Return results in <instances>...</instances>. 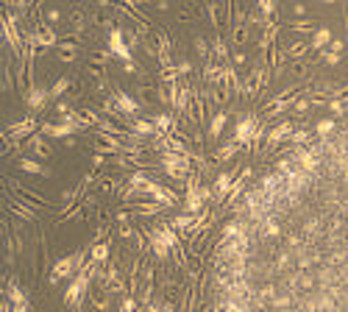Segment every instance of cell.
<instances>
[{"instance_id": "obj_15", "label": "cell", "mask_w": 348, "mask_h": 312, "mask_svg": "<svg viewBox=\"0 0 348 312\" xmlns=\"http://www.w3.org/2000/svg\"><path fill=\"white\" fill-rule=\"evenodd\" d=\"M237 151H240V145L232 139V142H226V145H223L220 151L214 154V162H220V165H223V162H232L234 156H237Z\"/></svg>"}, {"instance_id": "obj_34", "label": "cell", "mask_w": 348, "mask_h": 312, "mask_svg": "<svg viewBox=\"0 0 348 312\" xmlns=\"http://www.w3.org/2000/svg\"><path fill=\"white\" fill-rule=\"evenodd\" d=\"M136 301L134 298H123V304H120V312H134Z\"/></svg>"}, {"instance_id": "obj_28", "label": "cell", "mask_w": 348, "mask_h": 312, "mask_svg": "<svg viewBox=\"0 0 348 312\" xmlns=\"http://www.w3.org/2000/svg\"><path fill=\"white\" fill-rule=\"evenodd\" d=\"M276 9H279V6H276V3H268V0H259V3H256V11H259V14H265V17H268V14H273Z\"/></svg>"}, {"instance_id": "obj_39", "label": "cell", "mask_w": 348, "mask_h": 312, "mask_svg": "<svg viewBox=\"0 0 348 312\" xmlns=\"http://www.w3.org/2000/svg\"><path fill=\"white\" fill-rule=\"evenodd\" d=\"M92 165H95V167H103V165H106V156L95 154V159H92Z\"/></svg>"}, {"instance_id": "obj_11", "label": "cell", "mask_w": 348, "mask_h": 312, "mask_svg": "<svg viewBox=\"0 0 348 312\" xmlns=\"http://www.w3.org/2000/svg\"><path fill=\"white\" fill-rule=\"evenodd\" d=\"M25 145H28L31 151H34V154L39 156V159H45V156H50V145L45 142V136L39 134V131H37L34 136H31V139H25Z\"/></svg>"}, {"instance_id": "obj_14", "label": "cell", "mask_w": 348, "mask_h": 312, "mask_svg": "<svg viewBox=\"0 0 348 312\" xmlns=\"http://www.w3.org/2000/svg\"><path fill=\"white\" fill-rule=\"evenodd\" d=\"M17 165H19V170H22V173H34V176H48V167H45V165H39L37 159H19Z\"/></svg>"}, {"instance_id": "obj_41", "label": "cell", "mask_w": 348, "mask_h": 312, "mask_svg": "<svg viewBox=\"0 0 348 312\" xmlns=\"http://www.w3.org/2000/svg\"><path fill=\"white\" fill-rule=\"evenodd\" d=\"M11 312H28V304H14V310Z\"/></svg>"}, {"instance_id": "obj_30", "label": "cell", "mask_w": 348, "mask_h": 312, "mask_svg": "<svg viewBox=\"0 0 348 312\" xmlns=\"http://www.w3.org/2000/svg\"><path fill=\"white\" fill-rule=\"evenodd\" d=\"M195 50H198V56H203V58L209 56V45H206V42H203L201 37L195 39Z\"/></svg>"}, {"instance_id": "obj_37", "label": "cell", "mask_w": 348, "mask_h": 312, "mask_svg": "<svg viewBox=\"0 0 348 312\" xmlns=\"http://www.w3.org/2000/svg\"><path fill=\"white\" fill-rule=\"evenodd\" d=\"M292 14H298V17L304 20V14H307V6H304V3H295V6H292Z\"/></svg>"}, {"instance_id": "obj_26", "label": "cell", "mask_w": 348, "mask_h": 312, "mask_svg": "<svg viewBox=\"0 0 348 312\" xmlns=\"http://www.w3.org/2000/svg\"><path fill=\"white\" fill-rule=\"evenodd\" d=\"M81 217H84V206H73L70 212H64L61 223H67V220H81Z\"/></svg>"}, {"instance_id": "obj_25", "label": "cell", "mask_w": 348, "mask_h": 312, "mask_svg": "<svg viewBox=\"0 0 348 312\" xmlns=\"http://www.w3.org/2000/svg\"><path fill=\"white\" fill-rule=\"evenodd\" d=\"M92 304H95L100 312H106L109 307H112V295H109V292H103V295H92Z\"/></svg>"}, {"instance_id": "obj_29", "label": "cell", "mask_w": 348, "mask_h": 312, "mask_svg": "<svg viewBox=\"0 0 348 312\" xmlns=\"http://www.w3.org/2000/svg\"><path fill=\"white\" fill-rule=\"evenodd\" d=\"M320 61H326V64H340V53H331V50H323V53H320Z\"/></svg>"}, {"instance_id": "obj_40", "label": "cell", "mask_w": 348, "mask_h": 312, "mask_svg": "<svg viewBox=\"0 0 348 312\" xmlns=\"http://www.w3.org/2000/svg\"><path fill=\"white\" fill-rule=\"evenodd\" d=\"M123 70H126L128 76H134V73H136V64H134V61H126V67H123Z\"/></svg>"}, {"instance_id": "obj_35", "label": "cell", "mask_w": 348, "mask_h": 312, "mask_svg": "<svg viewBox=\"0 0 348 312\" xmlns=\"http://www.w3.org/2000/svg\"><path fill=\"white\" fill-rule=\"evenodd\" d=\"M346 48V42H343V39H331V45L326 50H331V53H340V50Z\"/></svg>"}, {"instance_id": "obj_17", "label": "cell", "mask_w": 348, "mask_h": 312, "mask_svg": "<svg viewBox=\"0 0 348 312\" xmlns=\"http://www.w3.org/2000/svg\"><path fill=\"white\" fill-rule=\"evenodd\" d=\"M334 131H337V123H334V120H318V123H315V134L318 136H331L334 134Z\"/></svg>"}, {"instance_id": "obj_18", "label": "cell", "mask_w": 348, "mask_h": 312, "mask_svg": "<svg viewBox=\"0 0 348 312\" xmlns=\"http://www.w3.org/2000/svg\"><path fill=\"white\" fill-rule=\"evenodd\" d=\"M70 87H73V78H67V76H64V78H58L56 84L50 87V98H61Z\"/></svg>"}, {"instance_id": "obj_9", "label": "cell", "mask_w": 348, "mask_h": 312, "mask_svg": "<svg viewBox=\"0 0 348 312\" xmlns=\"http://www.w3.org/2000/svg\"><path fill=\"white\" fill-rule=\"evenodd\" d=\"M329 45H331V31H329V28H318L315 34H312L309 50H320V53H323Z\"/></svg>"}, {"instance_id": "obj_5", "label": "cell", "mask_w": 348, "mask_h": 312, "mask_svg": "<svg viewBox=\"0 0 348 312\" xmlns=\"http://www.w3.org/2000/svg\"><path fill=\"white\" fill-rule=\"evenodd\" d=\"M112 100H115V109L123 117H134L136 112H139V103H136L131 95H126V92H115V95H112Z\"/></svg>"}, {"instance_id": "obj_23", "label": "cell", "mask_w": 348, "mask_h": 312, "mask_svg": "<svg viewBox=\"0 0 348 312\" xmlns=\"http://www.w3.org/2000/svg\"><path fill=\"white\" fill-rule=\"evenodd\" d=\"M58 53H61V56H78L76 50H78V45L76 42H73V39H64V42H58Z\"/></svg>"}, {"instance_id": "obj_10", "label": "cell", "mask_w": 348, "mask_h": 312, "mask_svg": "<svg viewBox=\"0 0 348 312\" xmlns=\"http://www.w3.org/2000/svg\"><path fill=\"white\" fill-rule=\"evenodd\" d=\"M226 123H229V112H214L212 115V123H209V139H217V136L223 134V128H226Z\"/></svg>"}, {"instance_id": "obj_2", "label": "cell", "mask_w": 348, "mask_h": 312, "mask_svg": "<svg viewBox=\"0 0 348 312\" xmlns=\"http://www.w3.org/2000/svg\"><path fill=\"white\" fill-rule=\"evenodd\" d=\"M39 120L34 115H28L25 120H19V123H11L9 134H11V142H19V139H31V136L39 131Z\"/></svg>"}, {"instance_id": "obj_16", "label": "cell", "mask_w": 348, "mask_h": 312, "mask_svg": "<svg viewBox=\"0 0 348 312\" xmlns=\"http://www.w3.org/2000/svg\"><path fill=\"white\" fill-rule=\"evenodd\" d=\"M290 142H292L295 148H304V145H312V136H309V131H307L304 126H298L295 131H292Z\"/></svg>"}, {"instance_id": "obj_33", "label": "cell", "mask_w": 348, "mask_h": 312, "mask_svg": "<svg viewBox=\"0 0 348 312\" xmlns=\"http://www.w3.org/2000/svg\"><path fill=\"white\" fill-rule=\"evenodd\" d=\"M95 206H97V195H92V193L84 195V209H95Z\"/></svg>"}, {"instance_id": "obj_4", "label": "cell", "mask_w": 348, "mask_h": 312, "mask_svg": "<svg viewBox=\"0 0 348 312\" xmlns=\"http://www.w3.org/2000/svg\"><path fill=\"white\" fill-rule=\"evenodd\" d=\"M123 28H115V31H109V50L115 53V56H120L123 61H131V48H128L126 42H123Z\"/></svg>"}, {"instance_id": "obj_32", "label": "cell", "mask_w": 348, "mask_h": 312, "mask_svg": "<svg viewBox=\"0 0 348 312\" xmlns=\"http://www.w3.org/2000/svg\"><path fill=\"white\" fill-rule=\"evenodd\" d=\"M175 73H178V76H187V73H193V64H190V61H178V64H175Z\"/></svg>"}, {"instance_id": "obj_6", "label": "cell", "mask_w": 348, "mask_h": 312, "mask_svg": "<svg viewBox=\"0 0 348 312\" xmlns=\"http://www.w3.org/2000/svg\"><path fill=\"white\" fill-rule=\"evenodd\" d=\"M203 204H206V201L201 198V190H187V193H184L181 209H184L187 214H201V212H203Z\"/></svg>"}, {"instance_id": "obj_22", "label": "cell", "mask_w": 348, "mask_h": 312, "mask_svg": "<svg viewBox=\"0 0 348 312\" xmlns=\"http://www.w3.org/2000/svg\"><path fill=\"white\" fill-rule=\"evenodd\" d=\"M212 53L217 58H229V48H226V39H223V37H214L212 39Z\"/></svg>"}, {"instance_id": "obj_24", "label": "cell", "mask_w": 348, "mask_h": 312, "mask_svg": "<svg viewBox=\"0 0 348 312\" xmlns=\"http://www.w3.org/2000/svg\"><path fill=\"white\" fill-rule=\"evenodd\" d=\"M329 112H331V117H334V120H340V117H348L346 103H343V100H329Z\"/></svg>"}, {"instance_id": "obj_38", "label": "cell", "mask_w": 348, "mask_h": 312, "mask_svg": "<svg viewBox=\"0 0 348 312\" xmlns=\"http://www.w3.org/2000/svg\"><path fill=\"white\" fill-rule=\"evenodd\" d=\"M232 61L237 64V67H240V64H245V61H248V56H245V53H234V56H232Z\"/></svg>"}, {"instance_id": "obj_31", "label": "cell", "mask_w": 348, "mask_h": 312, "mask_svg": "<svg viewBox=\"0 0 348 312\" xmlns=\"http://www.w3.org/2000/svg\"><path fill=\"white\" fill-rule=\"evenodd\" d=\"M45 20H48L50 25H56L58 20H61V11H58V9H48V11H45Z\"/></svg>"}, {"instance_id": "obj_1", "label": "cell", "mask_w": 348, "mask_h": 312, "mask_svg": "<svg viewBox=\"0 0 348 312\" xmlns=\"http://www.w3.org/2000/svg\"><path fill=\"white\" fill-rule=\"evenodd\" d=\"M259 120H256V115H248V117H242L240 123L234 126V142L237 145H251L253 142V136H256V131H259Z\"/></svg>"}, {"instance_id": "obj_8", "label": "cell", "mask_w": 348, "mask_h": 312, "mask_svg": "<svg viewBox=\"0 0 348 312\" xmlns=\"http://www.w3.org/2000/svg\"><path fill=\"white\" fill-rule=\"evenodd\" d=\"M48 98H50V89L34 84V87H31V92H28V106L34 109V112H39V109L45 106V100H48Z\"/></svg>"}, {"instance_id": "obj_13", "label": "cell", "mask_w": 348, "mask_h": 312, "mask_svg": "<svg viewBox=\"0 0 348 312\" xmlns=\"http://www.w3.org/2000/svg\"><path fill=\"white\" fill-rule=\"evenodd\" d=\"M109 240H103V243H92V262H97V265H106L109 262Z\"/></svg>"}, {"instance_id": "obj_3", "label": "cell", "mask_w": 348, "mask_h": 312, "mask_svg": "<svg viewBox=\"0 0 348 312\" xmlns=\"http://www.w3.org/2000/svg\"><path fill=\"white\" fill-rule=\"evenodd\" d=\"M292 131H295V126H292L290 120H281V123H276V126L268 131V151H273L276 145H281L284 139H290Z\"/></svg>"}, {"instance_id": "obj_36", "label": "cell", "mask_w": 348, "mask_h": 312, "mask_svg": "<svg viewBox=\"0 0 348 312\" xmlns=\"http://www.w3.org/2000/svg\"><path fill=\"white\" fill-rule=\"evenodd\" d=\"M162 312H178V304L175 301H162Z\"/></svg>"}, {"instance_id": "obj_7", "label": "cell", "mask_w": 348, "mask_h": 312, "mask_svg": "<svg viewBox=\"0 0 348 312\" xmlns=\"http://www.w3.org/2000/svg\"><path fill=\"white\" fill-rule=\"evenodd\" d=\"M131 212H134V217H156V214H162L165 212V206L162 204H156V201H134L131 204Z\"/></svg>"}, {"instance_id": "obj_19", "label": "cell", "mask_w": 348, "mask_h": 312, "mask_svg": "<svg viewBox=\"0 0 348 312\" xmlns=\"http://www.w3.org/2000/svg\"><path fill=\"white\" fill-rule=\"evenodd\" d=\"M290 28L295 31V34H307V31H318L315 28V20H290Z\"/></svg>"}, {"instance_id": "obj_27", "label": "cell", "mask_w": 348, "mask_h": 312, "mask_svg": "<svg viewBox=\"0 0 348 312\" xmlns=\"http://www.w3.org/2000/svg\"><path fill=\"white\" fill-rule=\"evenodd\" d=\"M9 298L14 304H25V295H22V290H19L17 284H9Z\"/></svg>"}, {"instance_id": "obj_12", "label": "cell", "mask_w": 348, "mask_h": 312, "mask_svg": "<svg viewBox=\"0 0 348 312\" xmlns=\"http://www.w3.org/2000/svg\"><path fill=\"white\" fill-rule=\"evenodd\" d=\"M156 128H159V134H170L175 128V120L173 115H165V112H159V115H154V120H151Z\"/></svg>"}, {"instance_id": "obj_21", "label": "cell", "mask_w": 348, "mask_h": 312, "mask_svg": "<svg viewBox=\"0 0 348 312\" xmlns=\"http://www.w3.org/2000/svg\"><path fill=\"white\" fill-rule=\"evenodd\" d=\"M148 181H154V178L148 176V170H136V173L128 176V184H131V187H145Z\"/></svg>"}, {"instance_id": "obj_20", "label": "cell", "mask_w": 348, "mask_h": 312, "mask_svg": "<svg viewBox=\"0 0 348 312\" xmlns=\"http://www.w3.org/2000/svg\"><path fill=\"white\" fill-rule=\"evenodd\" d=\"M11 212H14V214H19V217H22L25 223H34V217H37V212H34V209H28V206L17 204V201L11 204Z\"/></svg>"}]
</instances>
